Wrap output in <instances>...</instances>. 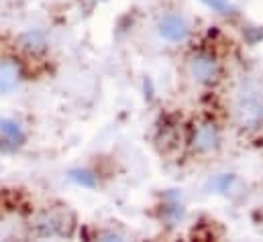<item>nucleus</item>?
Wrapping results in <instances>:
<instances>
[{"label": "nucleus", "instance_id": "1", "mask_svg": "<svg viewBox=\"0 0 263 242\" xmlns=\"http://www.w3.org/2000/svg\"><path fill=\"white\" fill-rule=\"evenodd\" d=\"M237 118L245 128H257L263 120V100L259 92L245 88L237 100Z\"/></svg>", "mask_w": 263, "mask_h": 242}, {"label": "nucleus", "instance_id": "2", "mask_svg": "<svg viewBox=\"0 0 263 242\" xmlns=\"http://www.w3.org/2000/svg\"><path fill=\"white\" fill-rule=\"evenodd\" d=\"M159 35L163 39H167V41L180 43V41H184L190 35V27H188V23L182 16H178V14H165L159 21Z\"/></svg>", "mask_w": 263, "mask_h": 242}, {"label": "nucleus", "instance_id": "3", "mask_svg": "<svg viewBox=\"0 0 263 242\" xmlns=\"http://www.w3.org/2000/svg\"><path fill=\"white\" fill-rule=\"evenodd\" d=\"M190 69H192V75L202 84H212L218 77V65H216L214 57L208 53L194 55L190 61Z\"/></svg>", "mask_w": 263, "mask_h": 242}, {"label": "nucleus", "instance_id": "4", "mask_svg": "<svg viewBox=\"0 0 263 242\" xmlns=\"http://www.w3.org/2000/svg\"><path fill=\"white\" fill-rule=\"evenodd\" d=\"M218 140H220V136H218L216 126L210 124V122H204V124H200L196 128L192 145L200 153H210V151H214L218 147Z\"/></svg>", "mask_w": 263, "mask_h": 242}, {"label": "nucleus", "instance_id": "5", "mask_svg": "<svg viewBox=\"0 0 263 242\" xmlns=\"http://www.w3.org/2000/svg\"><path fill=\"white\" fill-rule=\"evenodd\" d=\"M0 132H2V136H4V143H10L12 147H18V145L25 140L23 128L14 120L2 118V120H0Z\"/></svg>", "mask_w": 263, "mask_h": 242}, {"label": "nucleus", "instance_id": "6", "mask_svg": "<svg viewBox=\"0 0 263 242\" xmlns=\"http://www.w3.org/2000/svg\"><path fill=\"white\" fill-rule=\"evenodd\" d=\"M18 82V71H16V65L14 63H8V61H2L0 63V94H6L10 92Z\"/></svg>", "mask_w": 263, "mask_h": 242}, {"label": "nucleus", "instance_id": "7", "mask_svg": "<svg viewBox=\"0 0 263 242\" xmlns=\"http://www.w3.org/2000/svg\"><path fill=\"white\" fill-rule=\"evenodd\" d=\"M23 47L29 51H43L45 49V37L39 31H29L23 35Z\"/></svg>", "mask_w": 263, "mask_h": 242}, {"label": "nucleus", "instance_id": "8", "mask_svg": "<svg viewBox=\"0 0 263 242\" xmlns=\"http://www.w3.org/2000/svg\"><path fill=\"white\" fill-rule=\"evenodd\" d=\"M69 177L76 183L84 185V187H94V185H96V177H94L92 173H88V171H71Z\"/></svg>", "mask_w": 263, "mask_h": 242}, {"label": "nucleus", "instance_id": "9", "mask_svg": "<svg viewBox=\"0 0 263 242\" xmlns=\"http://www.w3.org/2000/svg\"><path fill=\"white\" fill-rule=\"evenodd\" d=\"M208 8H212L214 12H220V14H229L231 12V4L229 0H202Z\"/></svg>", "mask_w": 263, "mask_h": 242}, {"label": "nucleus", "instance_id": "10", "mask_svg": "<svg viewBox=\"0 0 263 242\" xmlns=\"http://www.w3.org/2000/svg\"><path fill=\"white\" fill-rule=\"evenodd\" d=\"M233 182V175H220V177H216L212 185H214V189H218V191H224L227 187H229V183Z\"/></svg>", "mask_w": 263, "mask_h": 242}]
</instances>
